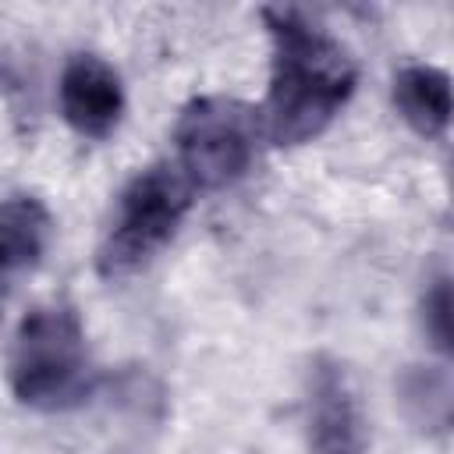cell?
<instances>
[{
  "instance_id": "9",
  "label": "cell",
  "mask_w": 454,
  "mask_h": 454,
  "mask_svg": "<svg viewBox=\"0 0 454 454\" xmlns=\"http://www.w3.org/2000/svg\"><path fill=\"white\" fill-rule=\"evenodd\" d=\"M404 411L419 429H447L450 422V383L436 365H415L401 380Z\"/></svg>"
},
{
  "instance_id": "2",
  "label": "cell",
  "mask_w": 454,
  "mask_h": 454,
  "mask_svg": "<svg viewBox=\"0 0 454 454\" xmlns=\"http://www.w3.org/2000/svg\"><path fill=\"white\" fill-rule=\"evenodd\" d=\"M7 380L21 404L43 411L67 408L85 394L89 351L82 319L71 305H39L18 323Z\"/></svg>"
},
{
  "instance_id": "6",
  "label": "cell",
  "mask_w": 454,
  "mask_h": 454,
  "mask_svg": "<svg viewBox=\"0 0 454 454\" xmlns=\"http://www.w3.org/2000/svg\"><path fill=\"white\" fill-rule=\"evenodd\" d=\"M60 114L82 138H106L124 114L117 71L96 53H74L60 71Z\"/></svg>"
},
{
  "instance_id": "10",
  "label": "cell",
  "mask_w": 454,
  "mask_h": 454,
  "mask_svg": "<svg viewBox=\"0 0 454 454\" xmlns=\"http://www.w3.org/2000/svg\"><path fill=\"white\" fill-rule=\"evenodd\" d=\"M422 330L440 355L450 351V280L447 277H436L422 294Z\"/></svg>"
},
{
  "instance_id": "3",
  "label": "cell",
  "mask_w": 454,
  "mask_h": 454,
  "mask_svg": "<svg viewBox=\"0 0 454 454\" xmlns=\"http://www.w3.org/2000/svg\"><path fill=\"white\" fill-rule=\"evenodd\" d=\"M192 181L177 170V163H153L138 170L121 199L117 213L99 241L96 270L106 280H121L138 273L145 262L160 255V248L177 234L188 206H192Z\"/></svg>"
},
{
  "instance_id": "1",
  "label": "cell",
  "mask_w": 454,
  "mask_h": 454,
  "mask_svg": "<svg viewBox=\"0 0 454 454\" xmlns=\"http://www.w3.org/2000/svg\"><path fill=\"white\" fill-rule=\"evenodd\" d=\"M262 25L273 43L262 131L273 145H301L330 128L355 92V60L323 25L294 7H266Z\"/></svg>"
},
{
  "instance_id": "4",
  "label": "cell",
  "mask_w": 454,
  "mask_h": 454,
  "mask_svg": "<svg viewBox=\"0 0 454 454\" xmlns=\"http://www.w3.org/2000/svg\"><path fill=\"white\" fill-rule=\"evenodd\" d=\"M255 142V110L227 96H199L181 110L174 128L177 170L192 188H227L252 167Z\"/></svg>"
},
{
  "instance_id": "8",
  "label": "cell",
  "mask_w": 454,
  "mask_h": 454,
  "mask_svg": "<svg viewBox=\"0 0 454 454\" xmlns=\"http://www.w3.org/2000/svg\"><path fill=\"white\" fill-rule=\"evenodd\" d=\"M394 103L422 138H443L450 124V78L433 64H404L394 74Z\"/></svg>"
},
{
  "instance_id": "5",
  "label": "cell",
  "mask_w": 454,
  "mask_h": 454,
  "mask_svg": "<svg viewBox=\"0 0 454 454\" xmlns=\"http://www.w3.org/2000/svg\"><path fill=\"white\" fill-rule=\"evenodd\" d=\"M309 454H365V429L355 387L340 362L319 355L305 380Z\"/></svg>"
},
{
  "instance_id": "7",
  "label": "cell",
  "mask_w": 454,
  "mask_h": 454,
  "mask_svg": "<svg viewBox=\"0 0 454 454\" xmlns=\"http://www.w3.org/2000/svg\"><path fill=\"white\" fill-rule=\"evenodd\" d=\"M50 234H53V220L39 199L14 195L0 202V294H7L18 277L39 266Z\"/></svg>"
}]
</instances>
